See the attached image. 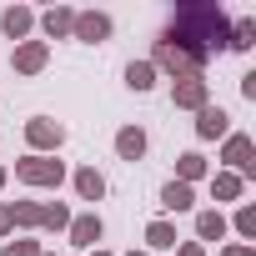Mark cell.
Returning <instances> with one entry per match:
<instances>
[{
    "label": "cell",
    "mask_w": 256,
    "mask_h": 256,
    "mask_svg": "<svg viewBox=\"0 0 256 256\" xmlns=\"http://www.w3.org/2000/svg\"><path fill=\"white\" fill-rule=\"evenodd\" d=\"M226 36H231V20H226L221 6H211V0H186V6H176V16H171L166 46H176L181 56H191L196 70H206V60L216 50H226Z\"/></svg>",
    "instance_id": "1"
},
{
    "label": "cell",
    "mask_w": 256,
    "mask_h": 256,
    "mask_svg": "<svg viewBox=\"0 0 256 256\" xmlns=\"http://www.w3.org/2000/svg\"><path fill=\"white\" fill-rule=\"evenodd\" d=\"M161 206H166V211H191L196 196H191L186 181H166V186H161Z\"/></svg>",
    "instance_id": "15"
},
{
    "label": "cell",
    "mask_w": 256,
    "mask_h": 256,
    "mask_svg": "<svg viewBox=\"0 0 256 256\" xmlns=\"http://www.w3.org/2000/svg\"><path fill=\"white\" fill-rule=\"evenodd\" d=\"M181 256H206V251H201L196 241H186V246H181Z\"/></svg>",
    "instance_id": "26"
},
{
    "label": "cell",
    "mask_w": 256,
    "mask_h": 256,
    "mask_svg": "<svg viewBox=\"0 0 256 256\" xmlns=\"http://www.w3.org/2000/svg\"><path fill=\"white\" fill-rule=\"evenodd\" d=\"M126 86H131V90H151L156 86V66L151 60H131V66H126Z\"/></svg>",
    "instance_id": "16"
},
{
    "label": "cell",
    "mask_w": 256,
    "mask_h": 256,
    "mask_svg": "<svg viewBox=\"0 0 256 256\" xmlns=\"http://www.w3.org/2000/svg\"><path fill=\"white\" fill-rule=\"evenodd\" d=\"M146 246H151V251H171V246H176V226H171V221H151V226H146Z\"/></svg>",
    "instance_id": "19"
},
{
    "label": "cell",
    "mask_w": 256,
    "mask_h": 256,
    "mask_svg": "<svg viewBox=\"0 0 256 256\" xmlns=\"http://www.w3.org/2000/svg\"><path fill=\"white\" fill-rule=\"evenodd\" d=\"M171 100H176L181 110H201V106H211V100H206V80H201V76H186V80H176Z\"/></svg>",
    "instance_id": "8"
},
{
    "label": "cell",
    "mask_w": 256,
    "mask_h": 256,
    "mask_svg": "<svg viewBox=\"0 0 256 256\" xmlns=\"http://www.w3.org/2000/svg\"><path fill=\"white\" fill-rule=\"evenodd\" d=\"M90 256H110V251H90Z\"/></svg>",
    "instance_id": "28"
},
{
    "label": "cell",
    "mask_w": 256,
    "mask_h": 256,
    "mask_svg": "<svg viewBox=\"0 0 256 256\" xmlns=\"http://www.w3.org/2000/svg\"><path fill=\"white\" fill-rule=\"evenodd\" d=\"M251 151H256V146H251V136H241V131H236V136H226V151H221V161H231V166L241 171V181H246V176H256V161H251Z\"/></svg>",
    "instance_id": "5"
},
{
    "label": "cell",
    "mask_w": 256,
    "mask_h": 256,
    "mask_svg": "<svg viewBox=\"0 0 256 256\" xmlns=\"http://www.w3.org/2000/svg\"><path fill=\"white\" fill-rule=\"evenodd\" d=\"M76 40H106L110 36V16H100V10H86V16H76V30H70Z\"/></svg>",
    "instance_id": "9"
},
{
    "label": "cell",
    "mask_w": 256,
    "mask_h": 256,
    "mask_svg": "<svg viewBox=\"0 0 256 256\" xmlns=\"http://www.w3.org/2000/svg\"><path fill=\"white\" fill-rule=\"evenodd\" d=\"M30 26H36V10H26V6H10L6 16H0V30H6L10 40H26Z\"/></svg>",
    "instance_id": "12"
},
{
    "label": "cell",
    "mask_w": 256,
    "mask_h": 256,
    "mask_svg": "<svg viewBox=\"0 0 256 256\" xmlns=\"http://www.w3.org/2000/svg\"><path fill=\"white\" fill-rule=\"evenodd\" d=\"M196 236H201V241H221V236H226V216H221V211H201V216H196Z\"/></svg>",
    "instance_id": "18"
},
{
    "label": "cell",
    "mask_w": 256,
    "mask_h": 256,
    "mask_svg": "<svg viewBox=\"0 0 256 256\" xmlns=\"http://www.w3.org/2000/svg\"><path fill=\"white\" fill-rule=\"evenodd\" d=\"M46 56H50V46H46V40H20V46H16V56H10V66H16L20 76H36V70H46Z\"/></svg>",
    "instance_id": "4"
},
{
    "label": "cell",
    "mask_w": 256,
    "mask_h": 256,
    "mask_svg": "<svg viewBox=\"0 0 256 256\" xmlns=\"http://www.w3.org/2000/svg\"><path fill=\"white\" fill-rule=\"evenodd\" d=\"M0 186H6V166H0Z\"/></svg>",
    "instance_id": "27"
},
{
    "label": "cell",
    "mask_w": 256,
    "mask_h": 256,
    "mask_svg": "<svg viewBox=\"0 0 256 256\" xmlns=\"http://www.w3.org/2000/svg\"><path fill=\"white\" fill-rule=\"evenodd\" d=\"M221 256H256V251H251V246H226Z\"/></svg>",
    "instance_id": "24"
},
{
    "label": "cell",
    "mask_w": 256,
    "mask_h": 256,
    "mask_svg": "<svg viewBox=\"0 0 256 256\" xmlns=\"http://www.w3.org/2000/svg\"><path fill=\"white\" fill-rule=\"evenodd\" d=\"M201 176H206V156H201V151H186V156L176 161V181L191 186V181H201Z\"/></svg>",
    "instance_id": "17"
},
{
    "label": "cell",
    "mask_w": 256,
    "mask_h": 256,
    "mask_svg": "<svg viewBox=\"0 0 256 256\" xmlns=\"http://www.w3.org/2000/svg\"><path fill=\"white\" fill-rule=\"evenodd\" d=\"M16 176L26 186H60L66 181V166L56 156H26V161H16Z\"/></svg>",
    "instance_id": "2"
},
{
    "label": "cell",
    "mask_w": 256,
    "mask_h": 256,
    "mask_svg": "<svg viewBox=\"0 0 256 256\" xmlns=\"http://www.w3.org/2000/svg\"><path fill=\"white\" fill-rule=\"evenodd\" d=\"M116 151H120V161H141L146 156V131L141 126H120L116 131Z\"/></svg>",
    "instance_id": "11"
},
{
    "label": "cell",
    "mask_w": 256,
    "mask_h": 256,
    "mask_svg": "<svg viewBox=\"0 0 256 256\" xmlns=\"http://www.w3.org/2000/svg\"><path fill=\"white\" fill-rule=\"evenodd\" d=\"M100 231H106V226H100V216H96V211H90V216H70V241H76L80 251H96Z\"/></svg>",
    "instance_id": "10"
},
{
    "label": "cell",
    "mask_w": 256,
    "mask_h": 256,
    "mask_svg": "<svg viewBox=\"0 0 256 256\" xmlns=\"http://www.w3.org/2000/svg\"><path fill=\"white\" fill-rule=\"evenodd\" d=\"M76 191H80V201H100V196H106V176H100L96 166H80V171H76Z\"/></svg>",
    "instance_id": "14"
},
{
    "label": "cell",
    "mask_w": 256,
    "mask_h": 256,
    "mask_svg": "<svg viewBox=\"0 0 256 256\" xmlns=\"http://www.w3.org/2000/svg\"><path fill=\"white\" fill-rule=\"evenodd\" d=\"M26 141H30V151H36V156H46V151H60V141H66V126H60V120H50V116H36V120H26Z\"/></svg>",
    "instance_id": "3"
},
{
    "label": "cell",
    "mask_w": 256,
    "mask_h": 256,
    "mask_svg": "<svg viewBox=\"0 0 256 256\" xmlns=\"http://www.w3.org/2000/svg\"><path fill=\"white\" fill-rule=\"evenodd\" d=\"M40 30H46L50 40H60V36H70V30H76V10H66V6H56V10H46V16H40Z\"/></svg>",
    "instance_id": "13"
},
{
    "label": "cell",
    "mask_w": 256,
    "mask_h": 256,
    "mask_svg": "<svg viewBox=\"0 0 256 256\" xmlns=\"http://www.w3.org/2000/svg\"><path fill=\"white\" fill-rule=\"evenodd\" d=\"M136 256H141V251H136Z\"/></svg>",
    "instance_id": "29"
},
{
    "label": "cell",
    "mask_w": 256,
    "mask_h": 256,
    "mask_svg": "<svg viewBox=\"0 0 256 256\" xmlns=\"http://www.w3.org/2000/svg\"><path fill=\"white\" fill-rule=\"evenodd\" d=\"M10 231V206H0V236Z\"/></svg>",
    "instance_id": "25"
},
{
    "label": "cell",
    "mask_w": 256,
    "mask_h": 256,
    "mask_svg": "<svg viewBox=\"0 0 256 256\" xmlns=\"http://www.w3.org/2000/svg\"><path fill=\"white\" fill-rule=\"evenodd\" d=\"M196 136H201V141L231 136V116H226L221 106H201V110H196Z\"/></svg>",
    "instance_id": "6"
},
{
    "label": "cell",
    "mask_w": 256,
    "mask_h": 256,
    "mask_svg": "<svg viewBox=\"0 0 256 256\" xmlns=\"http://www.w3.org/2000/svg\"><path fill=\"white\" fill-rule=\"evenodd\" d=\"M0 256H40V246H36V241H6Z\"/></svg>",
    "instance_id": "23"
},
{
    "label": "cell",
    "mask_w": 256,
    "mask_h": 256,
    "mask_svg": "<svg viewBox=\"0 0 256 256\" xmlns=\"http://www.w3.org/2000/svg\"><path fill=\"white\" fill-rule=\"evenodd\" d=\"M236 231L241 236H256V206H241L236 211Z\"/></svg>",
    "instance_id": "22"
},
{
    "label": "cell",
    "mask_w": 256,
    "mask_h": 256,
    "mask_svg": "<svg viewBox=\"0 0 256 256\" xmlns=\"http://www.w3.org/2000/svg\"><path fill=\"white\" fill-rule=\"evenodd\" d=\"M226 46H231V50H251V46H256V20H236L231 36H226Z\"/></svg>",
    "instance_id": "20"
},
{
    "label": "cell",
    "mask_w": 256,
    "mask_h": 256,
    "mask_svg": "<svg viewBox=\"0 0 256 256\" xmlns=\"http://www.w3.org/2000/svg\"><path fill=\"white\" fill-rule=\"evenodd\" d=\"M151 66H156V70H171V76H181V80H186V76H201V70L191 66V56H181V50L166 46V40L156 46V60H151Z\"/></svg>",
    "instance_id": "7"
},
{
    "label": "cell",
    "mask_w": 256,
    "mask_h": 256,
    "mask_svg": "<svg viewBox=\"0 0 256 256\" xmlns=\"http://www.w3.org/2000/svg\"><path fill=\"white\" fill-rule=\"evenodd\" d=\"M211 196H216V201H236V196H241V176H236V171H221V176L211 181Z\"/></svg>",
    "instance_id": "21"
}]
</instances>
